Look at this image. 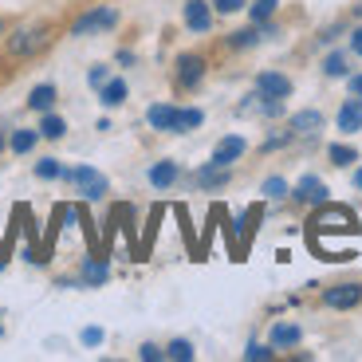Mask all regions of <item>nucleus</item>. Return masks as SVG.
I'll use <instances>...</instances> for the list:
<instances>
[{"mask_svg":"<svg viewBox=\"0 0 362 362\" xmlns=\"http://www.w3.org/2000/svg\"><path fill=\"white\" fill-rule=\"evenodd\" d=\"M115 24H118V12H115V8H107V4H103V8H87V12H83V16L71 24V36H90V32H110Z\"/></svg>","mask_w":362,"mask_h":362,"instance_id":"20e7f679","label":"nucleus"},{"mask_svg":"<svg viewBox=\"0 0 362 362\" xmlns=\"http://www.w3.org/2000/svg\"><path fill=\"white\" fill-rule=\"evenodd\" d=\"M346 87H351V95H358V99H362V75H351V79H346Z\"/></svg>","mask_w":362,"mask_h":362,"instance_id":"ea45409f","label":"nucleus"},{"mask_svg":"<svg viewBox=\"0 0 362 362\" xmlns=\"http://www.w3.org/2000/svg\"><path fill=\"white\" fill-rule=\"evenodd\" d=\"M245 358L248 362H272V358H276V346H272V343L268 346H264V343H248L245 346Z\"/></svg>","mask_w":362,"mask_h":362,"instance_id":"c756f323","label":"nucleus"},{"mask_svg":"<svg viewBox=\"0 0 362 362\" xmlns=\"http://www.w3.org/2000/svg\"><path fill=\"white\" fill-rule=\"evenodd\" d=\"M252 87L260 90V95H268V99H288V95H291V79H288V75H280V71H260Z\"/></svg>","mask_w":362,"mask_h":362,"instance_id":"ddd939ff","label":"nucleus"},{"mask_svg":"<svg viewBox=\"0 0 362 362\" xmlns=\"http://www.w3.org/2000/svg\"><path fill=\"white\" fill-rule=\"evenodd\" d=\"M354 189H362V165L354 170Z\"/></svg>","mask_w":362,"mask_h":362,"instance_id":"a19ab883","label":"nucleus"},{"mask_svg":"<svg viewBox=\"0 0 362 362\" xmlns=\"http://www.w3.org/2000/svg\"><path fill=\"white\" fill-rule=\"evenodd\" d=\"M47 44H52V28L47 24H24L4 40V47H8L12 59H32V55H40Z\"/></svg>","mask_w":362,"mask_h":362,"instance_id":"f03ea898","label":"nucleus"},{"mask_svg":"<svg viewBox=\"0 0 362 362\" xmlns=\"http://www.w3.org/2000/svg\"><path fill=\"white\" fill-rule=\"evenodd\" d=\"M354 12H358V16H362V0H358V4H354Z\"/></svg>","mask_w":362,"mask_h":362,"instance_id":"a18cd8bd","label":"nucleus"},{"mask_svg":"<svg viewBox=\"0 0 362 362\" xmlns=\"http://www.w3.org/2000/svg\"><path fill=\"white\" fill-rule=\"evenodd\" d=\"M4 32H8V20H4V16H0V36H4Z\"/></svg>","mask_w":362,"mask_h":362,"instance_id":"c03bdc74","label":"nucleus"},{"mask_svg":"<svg viewBox=\"0 0 362 362\" xmlns=\"http://www.w3.org/2000/svg\"><path fill=\"white\" fill-rule=\"evenodd\" d=\"M0 335H4V323H0Z\"/></svg>","mask_w":362,"mask_h":362,"instance_id":"49530a36","label":"nucleus"},{"mask_svg":"<svg viewBox=\"0 0 362 362\" xmlns=\"http://www.w3.org/2000/svg\"><path fill=\"white\" fill-rule=\"evenodd\" d=\"M256 225H260V205H252L245 217L236 221V233H240V245H236V252H245V248H248V240L256 236Z\"/></svg>","mask_w":362,"mask_h":362,"instance_id":"4be33fe9","label":"nucleus"},{"mask_svg":"<svg viewBox=\"0 0 362 362\" xmlns=\"http://www.w3.org/2000/svg\"><path fill=\"white\" fill-rule=\"evenodd\" d=\"M115 64H118V67H134V52H118Z\"/></svg>","mask_w":362,"mask_h":362,"instance_id":"58836bf2","label":"nucleus"},{"mask_svg":"<svg viewBox=\"0 0 362 362\" xmlns=\"http://www.w3.org/2000/svg\"><path fill=\"white\" fill-rule=\"evenodd\" d=\"M276 4H280V0H256L252 8H248V16H252V24H268V20L276 16Z\"/></svg>","mask_w":362,"mask_h":362,"instance_id":"c85d7f7f","label":"nucleus"},{"mask_svg":"<svg viewBox=\"0 0 362 362\" xmlns=\"http://www.w3.org/2000/svg\"><path fill=\"white\" fill-rule=\"evenodd\" d=\"M138 358H142V362H162L165 351L158 343H142V346H138Z\"/></svg>","mask_w":362,"mask_h":362,"instance_id":"f704fd0d","label":"nucleus"},{"mask_svg":"<svg viewBox=\"0 0 362 362\" xmlns=\"http://www.w3.org/2000/svg\"><path fill=\"white\" fill-rule=\"evenodd\" d=\"M181 16H185L189 32H209L213 28V4L209 0H185V12Z\"/></svg>","mask_w":362,"mask_h":362,"instance_id":"9b49d317","label":"nucleus"},{"mask_svg":"<svg viewBox=\"0 0 362 362\" xmlns=\"http://www.w3.org/2000/svg\"><path fill=\"white\" fill-rule=\"evenodd\" d=\"M213 4V12H221V16H233V12L245 8V0H209Z\"/></svg>","mask_w":362,"mask_h":362,"instance_id":"c9c22d12","label":"nucleus"},{"mask_svg":"<svg viewBox=\"0 0 362 362\" xmlns=\"http://www.w3.org/2000/svg\"><path fill=\"white\" fill-rule=\"evenodd\" d=\"M201 122H205V110H201V107H185V110H181V118H177V134H185V130H197Z\"/></svg>","mask_w":362,"mask_h":362,"instance_id":"a878e982","label":"nucleus"},{"mask_svg":"<svg viewBox=\"0 0 362 362\" xmlns=\"http://www.w3.org/2000/svg\"><path fill=\"white\" fill-rule=\"evenodd\" d=\"M103 339H107V331H103V327H83L79 343L83 346H103Z\"/></svg>","mask_w":362,"mask_h":362,"instance_id":"72a5a7b5","label":"nucleus"},{"mask_svg":"<svg viewBox=\"0 0 362 362\" xmlns=\"http://www.w3.org/2000/svg\"><path fill=\"white\" fill-rule=\"evenodd\" d=\"M245 150H248V142L240 134H225L217 146H213V158H209V162L228 165V170H233V162H240V158H245Z\"/></svg>","mask_w":362,"mask_h":362,"instance_id":"6e6552de","label":"nucleus"},{"mask_svg":"<svg viewBox=\"0 0 362 362\" xmlns=\"http://www.w3.org/2000/svg\"><path fill=\"white\" fill-rule=\"evenodd\" d=\"M228 177H233V173H228V165H217V162H205L197 173H193V181H197L201 189H225Z\"/></svg>","mask_w":362,"mask_h":362,"instance_id":"dca6fc26","label":"nucleus"},{"mask_svg":"<svg viewBox=\"0 0 362 362\" xmlns=\"http://www.w3.org/2000/svg\"><path fill=\"white\" fill-rule=\"evenodd\" d=\"M335 236L343 240V248L351 252V240L358 236V217L343 205H319V213L308 221V245L315 248L323 260H339V248H335Z\"/></svg>","mask_w":362,"mask_h":362,"instance_id":"f257e3e1","label":"nucleus"},{"mask_svg":"<svg viewBox=\"0 0 362 362\" xmlns=\"http://www.w3.org/2000/svg\"><path fill=\"white\" fill-rule=\"evenodd\" d=\"M59 177H64L67 185H75V193H79L83 201H103L110 189V181L103 177L95 165H75V170H64Z\"/></svg>","mask_w":362,"mask_h":362,"instance_id":"7ed1b4c3","label":"nucleus"},{"mask_svg":"<svg viewBox=\"0 0 362 362\" xmlns=\"http://www.w3.org/2000/svg\"><path fill=\"white\" fill-rule=\"evenodd\" d=\"M177 118H181V110L173 103H154V107L146 110V122L154 130H165V134H177Z\"/></svg>","mask_w":362,"mask_h":362,"instance_id":"f8f14e48","label":"nucleus"},{"mask_svg":"<svg viewBox=\"0 0 362 362\" xmlns=\"http://www.w3.org/2000/svg\"><path fill=\"white\" fill-rule=\"evenodd\" d=\"M351 52H354V55H362V24L351 32Z\"/></svg>","mask_w":362,"mask_h":362,"instance_id":"4c0bfd02","label":"nucleus"},{"mask_svg":"<svg viewBox=\"0 0 362 362\" xmlns=\"http://www.w3.org/2000/svg\"><path fill=\"white\" fill-rule=\"evenodd\" d=\"M177 177H181V170L173 162H154L150 165V185H154V189H170Z\"/></svg>","mask_w":362,"mask_h":362,"instance_id":"412c9836","label":"nucleus"},{"mask_svg":"<svg viewBox=\"0 0 362 362\" xmlns=\"http://www.w3.org/2000/svg\"><path fill=\"white\" fill-rule=\"evenodd\" d=\"M107 79H110L107 64H95V67H90V71H87V83H90V87H95V90H99V87H103V83H107Z\"/></svg>","mask_w":362,"mask_h":362,"instance_id":"e433bc0d","label":"nucleus"},{"mask_svg":"<svg viewBox=\"0 0 362 362\" xmlns=\"http://www.w3.org/2000/svg\"><path fill=\"white\" fill-rule=\"evenodd\" d=\"M260 193H264V197H268V201H284V197H288V193H291V185H288V181H284V177H264Z\"/></svg>","mask_w":362,"mask_h":362,"instance_id":"393cba45","label":"nucleus"},{"mask_svg":"<svg viewBox=\"0 0 362 362\" xmlns=\"http://www.w3.org/2000/svg\"><path fill=\"white\" fill-rule=\"evenodd\" d=\"M127 95H130L127 79H107L99 87V103H103V107H122V103H127Z\"/></svg>","mask_w":362,"mask_h":362,"instance_id":"aec40b11","label":"nucleus"},{"mask_svg":"<svg viewBox=\"0 0 362 362\" xmlns=\"http://www.w3.org/2000/svg\"><path fill=\"white\" fill-rule=\"evenodd\" d=\"M107 280H110L107 256H90V260H83V268H79V284H83V288H103Z\"/></svg>","mask_w":362,"mask_h":362,"instance_id":"4468645a","label":"nucleus"},{"mask_svg":"<svg viewBox=\"0 0 362 362\" xmlns=\"http://www.w3.org/2000/svg\"><path fill=\"white\" fill-rule=\"evenodd\" d=\"M40 138H52V142H55V138H64L67 134V122H64V118H59V115H52V110H47V115L44 118H40Z\"/></svg>","mask_w":362,"mask_h":362,"instance_id":"b1692460","label":"nucleus"},{"mask_svg":"<svg viewBox=\"0 0 362 362\" xmlns=\"http://www.w3.org/2000/svg\"><path fill=\"white\" fill-rule=\"evenodd\" d=\"M201 79H205V59L193 55V52L177 55V87L181 90H197Z\"/></svg>","mask_w":362,"mask_h":362,"instance_id":"423d86ee","label":"nucleus"},{"mask_svg":"<svg viewBox=\"0 0 362 362\" xmlns=\"http://www.w3.org/2000/svg\"><path fill=\"white\" fill-rule=\"evenodd\" d=\"M288 127L296 138H315L319 130H323V115H319V110H296V115L288 118Z\"/></svg>","mask_w":362,"mask_h":362,"instance_id":"2eb2a0df","label":"nucleus"},{"mask_svg":"<svg viewBox=\"0 0 362 362\" xmlns=\"http://www.w3.org/2000/svg\"><path fill=\"white\" fill-rule=\"evenodd\" d=\"M55 99H59L55 83H40V87H32V95H28V110H36V115H47V110L55 107Z\"/></svg>","mask_w":362,"mask_h":362,"instance_id":"a211bd4d","label":"nucleus"},{"mask_svg":"<svg viewBox=\"0 0 362 362\" xmlns=\"http://www.w3.org/2000/svg\"><path fill=\"white\" fill-rule=\"evenodd\" d=\"M323 75H327V79H343V75H346V55L343 52L327 55V59H323Z\"/></svg>","mask_w":362,"mask_h":362,"instance_id":"bb28decb","label":"nucleus"},{"mask_svg":"<svg viewBox=\"0 0 362 362\" xmlns=\"http://www.w3.org/2000/svg\"><path fill=\"white\" fill-rule=\"evenodd\" d=\"M291 142H296V134H291V127H288V130H280V134L264 138L260 150H264V154H272V150H284V146H291Z\"/></svg>","mask_w":362,"mask_h":362,"instance_id":"7c9ffc66","label":"nucleus"},{"mask_svg":"<svg viewBox=\"0 0 362 362\" xmlns=\"http://www.w3.org/2000/svg\"><path fill=\"white\" fill-rule=\"evenodd\" d=\"M240 115H260V118H280L284 115V99H268V95H260V90L252 87V95H245V103H240Z\"/></svg>","mask_w":362,"mask_h":362,"instance_id":"0eeeda50","label":"nucleus"},{"mask_svg":"<svg viewBox=\"0 0 362 362\" xmlns=\"http://www.w3.org/2000/svg\"><path fill=\"white\" fill-rule=\"evenodd\" d=\"M268 36H276V24H248V28H240V32L228 36V47H233V52H245V47H256Z\"/></svg>","mask_w":362,"mask_h":362,"instance_id":"1a4fd4ad","label":"nucleus"},{"mask_svg":"<svg viewBox=\"0 0 362 362\" xmlns=\"http://www.w3.org/2000/svg\"><path fill=\"white\" fill-rule=\"evenodd\" d=\"M8 268V252H4V248H0V272Z\"/></svg>","mask_w":362,"mask_h":362,"instance_id":"79ce46f5","label":"nucleus"},{"mask_svg":"<svg viewBox=\"0 0 362 362\" xmlns=\"http://www.w3.org/2000/svg\"><path fill=\"white\" fill-rule=\"evenodd\" d=\"M59 173H64V165L55 162V158H44V162H36V177H40V181H55Z\"/></svg>","mask_w":362,"mask_h":362,"instance_id":"473e14b6","label":"nucleus"},{"mask_svg":"<svg viewBox=\"0 0 362 362\" xmlns=\"http://www.w3.org/2000/svg\"><path fill=\"white\" fill-rule=\"evenodd\" d=\"M299 339H303V331H299L296 323H276L272 335H268V343L276 346V351H288V346H299Z\"/></svg>","mask_w":362,"mask_h":362,"instance_id":"6ab92c4d","label":"nucleus"},{"mask_svg":"<svg viewBox=\"0 0 362 362\" xmlns=\"http://www.w3.org/2000/svg\"><path fill=\"white\" fill-rule=\"evenodd\" d=\"M327 158H331L335 165H351V162H358V150H351V146H331Z\"/></svg>","mask_w":362,"mask_h":362,"instance_id":"2f4dec72","label":"nucleus"},{"mask_svg":"<svg viewBox=\"0 0 362 362\" xmlns=\"http://www.w3.org/2000/svg\"><path fill=\"white\" fill-rule=\"evenodd\" d=\"M165 358H173V362H193V343H189V339H173V343L165 346Z\"/></svg>","mask_w":362,"mask_h":362,"instance_id":"cd10ccee","label":"nucleus"},{"mask_svg":"<svg viewBox=\"0 0 362 362\" xmlns=\"http://www.w3.org/2000/svg\"><path fill=\"white\" fill-rule=\"evenodd\" d=\"M36 142H40V130H12L8 150H12V154H32V150H36Z\"/></svg>","mask_w":362,"mask_h":362,"instance_id":"5701e85b","label":"nucleus"},{"mask_svg":"<svg viewBox=\"0 0 362 362\" xmlns=\"http://www.w3.org/2000/svg\"><path fill=\"white\" fill-rule=\"evenodd\" d=\"M4 150H8V138H4V134H0V154H4Z\"/></svg>","mask_w":362,"mask_h":362,"instance_id":"37998d69","label":"nucleus"},{"mask_svg":"<svg viewBox=\"0 0 362 362\" xmlns=\"http://www.w3.org/2000/svg\"><path fill=\"white\" fill-rule=\"evenodd\" d=\"M362 303V284H335V288L323 291V308L331 311H351Z\"/></svg>","mask_w":362,"mask_h":362,"instance_id":"39448f33","label":"nucleus"},{"mask_svg":"<svg viewBox=\"0 0 362 362\" xmlns=\"http://www.w3.org/2000/svg\"><path fill=\"white\" fill-rule=\"evenodd\" d=\"M339 130H343V134H358L362 130V99L358 95L339 107Z\"/></svg>","mask_w":362,"mask_h":362,"instance_id":"f3484780","label":"nucleus"},{"mask_svg":"<svg viewBox=\"0 0 362 362\" xmlns=\"http://www.w3.org/2000/svg\"><path fill=\"white\" fill-rule=\"evenodd\" d=\"M327 193H331V189H327L323 181H319L315 173H308V177H299V181H296L291 197L303 201V205H327Z\"/></svg>","mask_w":362,"mask_h":362,"instance_id":"9d476101","label":"nucleus"}]
</instances>
